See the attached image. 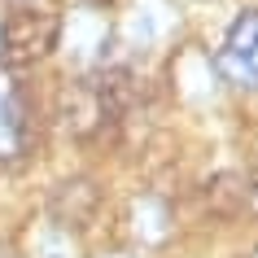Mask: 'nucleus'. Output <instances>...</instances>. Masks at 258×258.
<instances>
[{"label": "nucleus", "mask_w": 258, "mask_h": 258, "mask_svg": "<svg viewBox=\"0 0 258 258\" xmlns=\"http://www.w3.org/2000/svg\"><path fill=\"white\" fill-rule=\"evenodd\" d=\"M210 66L223 83L232 88H254L258 92V9H245L228 27L219 53L210 57Z\"/></svg>", "instance_id": "obj_1"}, {"label": "nucleus", "mask_w": 258, "mask_h": 258, "mask_svg": "<svg viewBox=\"0 0 258 258\" xmlns=\"http://www.w3.org/2000/svg\"><path fill=\"white\" fill-rule=\"evenodd\" d=\"M61 44V18L18 5L14 14H5V57L14 61H40Z\"/></svg>", "instance_id": "obj_2"}, {"label": "nucleus", "mask_w": 258, "mask_h": 258, "mask_svg": "<svg viewBox=\"0 0 258 258\" xmlns=\"http://www.w3.org/2000/svg\"><path fill=\"white\" fill-rule=\"evenodd\" d=\"M57 118H61V132H66V136L92 140L114 122V109L105 105V96L96 92L92 79H75V83L61 88V96H57Z\"/></svg>", "instance_id": "obj_3"}, {"label": "nucleus", "mask_w": 258, "mask_h": 258, "mask_svg": "<svg viewBox=\"0 0 258 258\" xmlns=\"http://www.w3.org/2000/svg\"><path fill=\"white\" fill-rule=\"evenodd\" d=\"M44 210H48V219H53L48 228L83 232L96 219V210H101V188H96V179H88V175L57 179L53 192H48V202H44Z\"/></svg>", "instance_id": "obj_4"}, {"label": "nucleus", "mask_w": 258, "mask_h": 258, "mask_svg": "<svg viewBox=\"0 0 258 258\" xmlns=\"http://www.w3.org/2000/svg\"><path fill=\"white\" fill-rule=\"evenodd\" d=\"M61 35H66V53L79 66L105 61L109 40H114V31L105 22V9H79V14H70V22H61Z\"/></svg>", "instance_id": "obj_5"}, {"label": "nucleus", "mask_w": 258, "mask_h": 258, "mask_svg": "<svg viewBox=\"0 0 258 258\" xmlns=\"http://www.w3.org/2000/svg\"><path fill=\"white\" fill-rule=\"evenodd\" d=\"M127 219H132L136 241L149 245V249H162V245L175 236V210H171V202L158 197V192H140V197H132Z\"/></svg>", "instance_id": "obj_6"}, {"label": "nucleus", "mask_w": 258, "mask_h": 258, "mask_svg": "<svg viewBox=\"0 0 258 258\" xmlns=\"http://www.w3.org/2000/svg\"><path fill=\"white\" fill-rule=\"evenodd\" d=\"M175 27H179V14H171L166 0H140L136 14L127 18V44H132L136 53H145L153 44H162Z\"/></svg>", "instance_id": "obj_7"}, {"label": "nucleus", "mask_w": 258, "mask_h": 258, "mask_svg": "<svg viewBox=\"0 0 258 258\" xmlns=\"http://www.w3.org/2000/svg\"><path fill=\"white\" fill-rule=\"evenodd\" d=\"M202 202L215 219H241L249 210V192H245V175L241 171H219L202 184Z\"/></svg>", "instance_id": "obj_8"}, {"label": "nucleus", "mask_w": 258, "mask_h": 258, "mask_svg": "<svg viewBox=\"0 0 258 258\" xmlns=\"http://www.w3.org/2000/svg\"><path fill=\"white\" fill-rule=\"evenodd\" d=\"M31 140H35V132H31V105L22 96L18 105L0 109V158H22L31 149Z\"/></svg>", "instance_id": "obj_9"}, {"label": "nucleus", "mask_w": 258, "mask_h": 258, "mask_svg": "<svg viewBox=\"0 0 258 258\" xmlns=\"http://www.w3.org/2000/svg\"><path fill=\"white\" fill-rule=\"evenodd\" d=\"M31 258H83V245L75 232H61V228H44L35 236V249Z\"/></svg>", "instance_id": "obj_10"}, {"label": "nucleus", "mask_w": 258, "mask_h": 258, "mask_svg": "<svg viewBox=\"0 0 258 258\" xmlns=\"http://www.w3.org/2000/svg\"><path fill=\"white\" fill-rule=\"evenodd\" d=\"M18 101H22V83H18L14 70L0 61V109H5V105H18Z\"/></svg>", "instance_id": "obj_11"}, {"label": "nucleus", "mask_w": 258, "mask_h": 258, "mask_svg": "<svg viewBox=\"0 0 258 258\" xmlns=\"http://www.w3.org/2000/svg\"><path fill=\"white\" fill-rule=\"evenodd\" d=\"M245 192H249V210H258V166L245 175Z\"/></svg>", "instance_id": "obj_12"}, {"label": "nucleus", "mask_w": 258, "mask_h": 258, "mask_svg": "<svg viewBox=\"0 0 258 258\" xmlns=\"http://www.w3.org/2000/svg\"><path fill=\"white\" fill-rule=\"evenodd\" d=\"M109 0H83V9H105Z\"/></svg>", "instance_id": "obj_13"}, {"label": "nucleus", "mask_w": 258, "mask_h": 258, "mask_svg": "<svg viewBox=\"0 0 258 258\" xmlns=\"http://www.w3.org/2000/svg\"><path fill=\"white\" fill-rule=\"evenodd\" d=\"M0 61H5V14H0Z\"/></svg>", "instance_id": "obj_14"}, {"label": "nucleus", "mask_w": 258, "mask_h": 258, "mask_svg": "<svg viewBox=\"0 0 258 258\" xmlns=\"http://www.w3.org/2000/svg\"><path fill=\"white\" fill-rule=\"evenodd\" d=\"M101 258H132V254H101Z\"/></svg>", "instance_id": "obj_15"}, {"label": "nucleus", "mask_w": 258, "mask_h": 258, "mask_svg": "<svg viewBox=\"0 0 258 258\" xmlns=\"http://www.w3.org/2000/svg\"><path fill=\"white\" fill-rule=\"evenodd\" d=\"M14 5H27V0H14Z\"/></svg>", "instance_id": "obj_16"}]
</instances>
